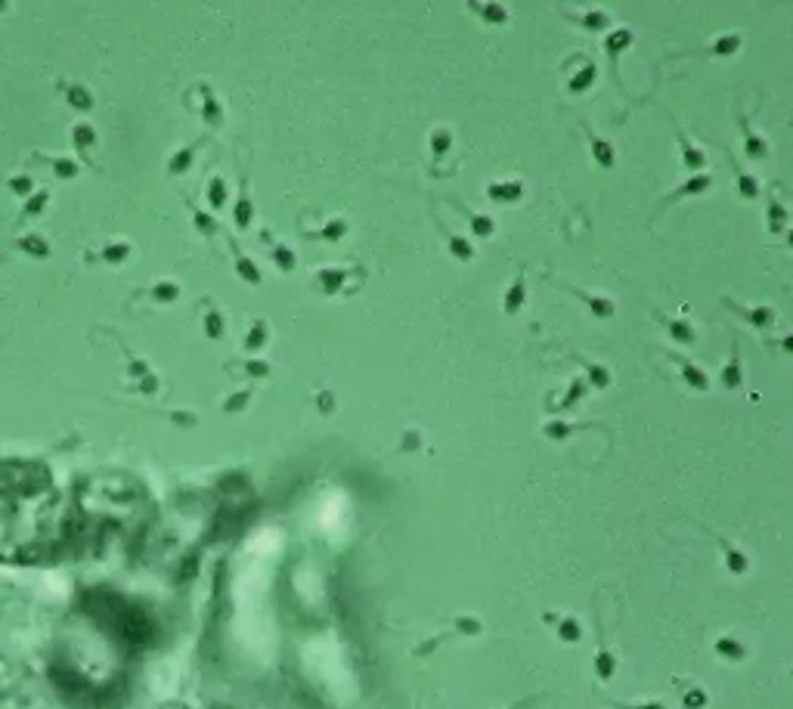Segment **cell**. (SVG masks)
I'll list each match as a JSON object with an SVG mask.
<instances>
[{
    "label": "cell",
    "mask_w": 793,
    "mask_h": 709,
    "mask_svg": "<svg viewBox=\"0 0 793 709\" xmlns=\"http://www.w3.org/2000/svg\"><path fill=\"white\" fill-rule=\"evenodd\" d=\"M722 307H725V310H731V313H735L737 319H743V323H747V325H753V329H759V331L772 329V325L778 323V310H774V307H768V304H759V307H747V304H741V301L722 298Z\"/></svg>",
    "instance_id": "6da1fadb"
},
{
    "label": "cell",
    "mask_w": 793,
    "mask_h": 709,
    "mask_svg": "<svg viewBox=\"0 0 793 709\" xmlns=\"http://www.w3.org/2000/svg\"><path fill=\"white\" fill-rule=\"evenodd\" d=\"M561 288L574 294V298L589 310V316L598 319V323H605V319H613V316H617V304H613V298H607V294H592V292H586V288L570 285V282H561Z\"/></svg>",
    "instance_id": "7a4b0ae2"
},
{
    "label": "cell",
    "mask_w": 793,
    "mask_h": 709,
    "mask_svg": "<svg viewBox=\"0 0 793 709\" xmlns=\"http://www.w3.org/2000/svg\"><path fill=\"white\" fill-rule=\"evenodd\" d=\"M654 319H657V323L663 325V329H666L669 341H673V344H679V347H691V344H697V341H700V331L694 329V323H691V319H682V316H666V313H660V310L654 313Z\"/></svg>",
    "instance_id": "3957f363"
},
{
    "label": "cell",
    "mask_w": 793,
    "mask_h": 709,
    "mask_svg": "<svg viewBox=\"0 0 793 709\" xmlns=\"http://www.w3.org/2000/svg\"><path fill=\"white\" fill-rule=\"evenodd\" d=\"M666 360L673 362L675 369H679V375H682V381H685L688 391H694V393H710V375H706V369H700L697 362L685 360V356H679V353H666Z\"/></svg>",
    "instance_id": "277c9868"
},
{
    "label": "cell",
    "mask_w": 793,
    "mask_h": 709,
    "mask_svg": "<svg viewBox=\"0 0 793 709\" xmlns=\"http://www.w3.org/2000/svg\"><path fill=\"white\" fill-rule=\"evenodd\" d=\"M673 127H675V143H679L682 168H685L688 174H704V171H710V168H706V152L700 149V146H694L691 140H688V133L682 131L675 121H673Z\"/></svg>",
    "instance_id": "5b68a950"
},
{
    "label": "cell",
    "mask_w": 793,
    "mask_h": 709,
    "mask_svg": "<svg viewBox=\"0 0 793 709\" xmlns=\"http://www.w3.org/2000/svg\"><path fill=\"white\" fill-rule=\"evenodd\" d=\"M524 180H493L484 186V195H487L490 201H496V205H518L521 199H524Z\"/></svg>",
    "instance_id": "8992f818"
},
{
    "label": "cell",
    "mask_w": 793,
    "mask_h": 709,
    "mask_svg": "<svg viewBox=\"0 0 793 709\" xmlns=\"http://www.w3.org/2000/svg\"><path fill=\"white\" fill-rule=\"evenodd\" d=\"M583 133H586V140H589L592 162L598 164V168L611 171L613 164H617V149H613V143H611V140H605V137H598V133L592 131V124H589V121H583Z\"/></svg>",
    "instance_id": "52a82bcc"
},
{
    "label": "cell",
    "mask_w": 793,
    "mask_h": 709,
    "mask_svg": "<svg viewBox=\"0 0 793 709\" xmlns=\"http://www.w3.org/2000/svg\"><path fill=\"white\" fill-rule=\"evenodd\" d=\"M713 189V174L710 171H704V174H688V180L685 183H679V186L673 189V193L663 199V208L666 205H673V201H679V199H694V195H706Z\"/></svg>",
    "instance_id": "ba28073f"
},
{
    "label": "cell",
    "mask_w": 793,
    "mask_h": 709,
    "mask_svg": "<svg viewBox=\"0 0 793 709\" xmlns=\"http://www.w3.org/2000/svg\"><path fill=\"white\" fill-rule=\"evenodd\" d=\"M787 220H790V211H787V205L781 201L778 195V186L768 189L765 195V226H768V236H781V232H787Z\"/></svg>",
    "instance_id": "9c48e42d"
},
{
    "label": "cell",
    "mask_w": 793,
    "mask_h": 709,
    "mask_svg": "<svg viewBox=\"0 0 793 709\" xmlns=\"http://www.w3.org/2000/svg\"><path fill=\"white\" fill-rule=\"evenodd\" d=\"M524 304H527V267L521 263L514 282L506 288V294H502V313H506V316H518V313L524 310Z\"/></svg>",
    "instance_id": "30bf717a"
},
{
    "label": "cell",
    "mask_w": 793,
    "mask_h": 709,
    "mask_svg": "<svg viewBox=\"0 0 793 709\" xmlns=\"http://www.w3.org/2000/svg\"><path fill=\"white\" fill-rule=\"evenodd\" d=\"M437 220V230H440V236H444V242H446V251H450L453 257H456L459 263H471L477 257V248L475 245L468 242L465 236H459V232H453L450 226L444 223V217H434Z\"/></svg>",
    "instance_id": "8fae6325"
},
{
    "label": "cell",
    "mask_w": 793,
    "mask_h": 709,
    "mask_svg": "<svg viewBox=\"0 0 793 709\" xmlns=\"http://www.w3.org/2000/svg\"><path fill=\"white\" fill-rule=\"evenodd\" d=\"M725 158H728L731 174H735V189H737V195H741L743 201H756V199H759V193H762L759 180H756V177L750 174V171H743V168H741V162H737V158L731 155V149H725Z\"/></svg>",
    "instance_id": "7c38bea8"
},
{
    "label": "cell",
    "mask_w": 793,
    "mask_h": 709,
    "mask_svg": "<svg viewBox=\"0 0 793 709\" xmlns=\"http://www.w3.org/2000/svg\"><path fill=\"white\" fill-rule=\"evenodd\" d=\"M741 133H743V155L750 158V162H765L768 155H772V146H768L765 137H759V133H753V127H750L747 115H741Z\"/></svg>",
    "instance_id": "4fadbf2b"
},
{
    "label": "cell",
    "mask_w": 793,
    "mask_h": 709,
    "mask_svg": "<svg viewBox=\"0 0 793 709\" xmlns=\"http://www.w3.org/2000/svg\"><path fill=\"white\" fill-rule=\"evenodd\" d=\"M583 428H589V424L564 422V418H545V422H543V437H545V440H552V443H564V440H570L574 434H580Z\"/></svg>",
    "instance_id": "5bb4252c"
},
{
    "label": "cell",
    "mask_w": 793,
    "mask_h": 709,
    "mask_svg": "<svg viewBox=\"0 0 793 709\" xmlns=\"http://www.w3.org/2000/svg\"><path fill=\"white\" fill-rule=\"evenodd\" d=\"M456 211H462L465 217H468V226H471V232H475V239H484V242H487V239L496 236V220H493V217L471 211L465 201H456Z\"/></svg>",
    "instance_id": "9a60e30c"
},
{
    "label": "cell",
    "mask_w": 793,
    "mask_h": 709,
    "mask_svg": "<svg viewBox=\"0 0 793 709\" xmlns=\"http://www.w3.org/2000/svg\"><path fill=\"white\" fill-rule=\"evenodd\" d=\"M595 81H598V69H595V63H589V59H586V63H583L580 69L567 78V94H574V96L589 94V90L595 87Z\"/></svg>",
    "instance_id": "2e32d148"
},
{
    "label": "cell",
    "mask_w": 793,
    "mask_h": 709,
    "mask_svg": "<svg viewBox=\"0 0 793 709\" xmlns=\"http://www.w3.org/2000/svg\"><path fill=\"white\" fill-rule=\"evenodd\" d=\"M632 41H636V34H632L629 28H611V32H607V38H605V53L611 56L613 69H617V59L632 47Z\"/></svg>",
    "instance_id": "e0dca14e"
},
{
    "label": "cell",
    "mask_w": 793,
    "mask_h": 709,
    "mask_svg": "<svg viewBox=\"0 0 793 709\" xmlns=\"http://www.w3.org/2000/svg\"><path fill=\"white\" fill-rule=\"evenodd\" d=\"M589 391H592V387H589V381L583 378V375H574V378H570V384H567V391H564V397L558 400L555 409H558V412H570V409H576V406L583 403V397H586Z\"/></svg>",
    "instance_id": "ac0fdd59"
},
{
    "label": "cell",
    "mask_w": 793,
    "mask_h": 709,
    "mask_svg": "<svg viewBox=\"0 0 793 709\" xmlns=\"http://www.w3.org/2000/svg\"><path fill=\"white\" fill-rule=\"evenodd\" d=\"M580 366H583V378L589 381L592 391H607V387H611L613 375H611V369H607V366H601V362H589V360H580Z\"/></svg>",
    "instance_id": "d6986e66"
},
{
    "label": "cell",
    "mask_w": 793,
    "mask_h": 709,
    "mask_svg": "<svg viewBox=\"0 0 793 709\" xmlns=\"http://www.w3.org/2000/svg\"><path fill=\"white\" fill-rule=\"evenodd\" d=\"M722 387L725 391H741L743 387V366H741V353H737V347L731 350V360L722 366Z\"/></svg>",
    "instance_id": "ffe728a7"
},
{
    "label": "cell",
    "mask_w": 793,
    "mask_h": 709,
    "mask_svg": "<svg viewBox=\"0 0 793 709\" xmlns=\"http://www.w3.org/2000/svg\"><path fill=\"white\" fill-rule=\"evenodd\" d=\"M475 13H481V19L487 25H506L508 22V7L506 3H496V0H487V3H468Z\"/></svg>",
    "instance_id": "44dd1931"
},
{
    "label": "cell",
    "mask_w": 793,
    "mask_h": 709,
    "mask_svg": "<svg viewBox=\"0 0 793 709\" xmlns=\"http://www.w3.org/2000/svg\"><path fill=\"white\" fill-rule=\"evenodd\" d=\"M741 50V34H719V38H713L710 44H706V56H735V53Z\"/></svg>",
    "instance_id": "7402d4cb"
},
{
    "label": "cell",
    "mask_w": 793,
    "mask_h": 709,
    "mask_svg": "<svg viewBox=\"0 0 793 709\" xmlns=\"http://www.w3.org/2000/svg\"><path fill=\"white\" fill-rule=\"evenodd\" d=\"M428 149H431V155H434V158L446 155V152L453 149V127H446V124L434 127L431 137H428Z\"/></svg>",
    "instance_id": "603a6c76"
},
{
    "label": "cell",
    "mask_w": 793,
    "mask_h": 709,
    "mask_svg": "<svg viewBox=\"0 0 793 709\" xmlns=\"http://www.w3.org/2000/svg\"><path fill=\"white\" fill-rule=\"evenodd\" d=\"M576 25L586 28V32H611V16L605 13V10H589V13H583L580 19H576Z\"/></svg>",
    "instance_id": "cb8c5ba5"
},
{
    "label": "cell",
    "mask_w": 793,
    "mask_h": 709,
    "mask_svg": "<svg viewBox=\"0 0 793 709\" xmlns=\"http://www.w3.org/2000/svg\"><path fill=\"white\" fill-rule=\"evenodd\" d=\"M772 344H778V350H781V353L793 356V331H787V335H781L778 341H772Z\"/></svg>",
    "instance_id": "d4e9b609"
},
{
    "label": "cell",
    "mask_w": 793,
    "mask_h": 709,
    "mask_svg": "<svg viewBox=\"0 0 793 709\" xmlns=\"http://www.w3.org/2000/svg\"><path fill=\"white\" fill-rule=\"evenodd\" d=\"M784 239H787V245H790V248H793V226H790V230L784 232Z\"/></svg>",
    "instance_id": "484cf974"
}]
</instances>
